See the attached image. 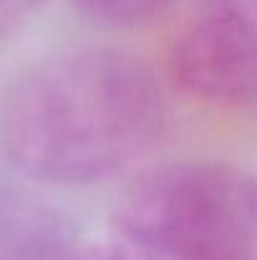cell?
I'll return each mask as SVG.
<instances>
[{
    "label": "cell",
    "mask_w": 257,
    "mask_h": 260,
    "mask_svg": "<svg viewBox=\"0 0 257 260\" xmlns=\"http://www.w3.org/2000/svg\"><path fill=\"white\" fill-rule=\"evenodd\" d=\"M167 129L152 69L116 48L66 51L25 69L0 96V149L48 184L101 182L146 157Z\"/></svg>",
    "instance_id": "cell-1"
},
{
    "label": "cell",
    "mask_w": 257,
    "mask_h": 260,
    "mask_svg": "<svg viewBox=\"0 0 257 260\" xmlns=\"http://www.w3.org/2000/svg\"><path fill=\"white\" fill-rule=\"evenodd\" d=\"M114 235L141 260H252L257 174L222 162L149 170L124 192Z\"/></svg>",
    "instance_id": "cell-2"
},
{
    "label": "cell",
    "mask_w": 257,
    "mask_h": 260,
    "mask_svg": "<svg viewBox=\"0 0 257 260\" xmlns=\"http://www.w3.org/2000/svg\"><path fill=\"white\" fill-rule=\"evenodd\" d=\"M171 84L209 106L257 101V20L207 10L192 20L169 51Z\"/></svg>",
    "instance_id": "cell-3"
},
{
    "label": "cell",
    "mask_w": 257,
    "mask_h": 260,
    "mask_svg": "<svg viewBox=\"0 0 257 260\" xmlns=\"http://www.w3.org/2000/svg\"><path fill=\"white\" fill-rule=\"evenodd\" d=\"M84 238L51 205L0 194V260H74Z\"/></svg>",
    "instance_id": "cell-4"
},
{
    "label": "cell",
    "mask_w": 257,
    "mask_h": 260,
    "mask_svg": "<svg viewBox=\"0 0 257 260\" xmlns=\"http://www.w3.org/2000/svg\"><path fill=\"white\" fill-rule=\"evenodd\" d=\"M79 10L106 25H139L154 18L167 0H74Z\"/></svg>",
    "instance_id": "cell-5"
},
{
    "label": "cell",
    "mask_w": 257,
    "mask_h": 260,
    "mask_svg": "<svg viewBox=\"0 0 257 260\" xmlns=\"http://www.w3.org/2000/svg\"><path fill=\"white\" fill-rule=\"evenodd\" d=\"M46 5V0H0V41L20 33Z\"/></svg>",
    "instance_id": "cell-6"
},
{
    "label": "cell",
    "mask_w": 257,
    "mask_h": 260,
    "mask_svg": "<svg viewBox=\"0 0 257 260\" xmlns=\"http://www.w3.org/2000/svg\"><path fill=\"white\" fill-rule=\"evenodd\" d=\"M74 260H141L129 245H124L116 235L108 240H84Z\"/></svg>",
    "instance_id": "cell-7"
},
{
    "label": "cell",
    "mask_w": 257,
    "mask_h": 260,
    "mask_svg": "<svg viewBox=\"0 0 257 260\" xmlns=\"http://www.w3.org/2000/svg\"><path fill=\"white\" fill-rule=\"evenodd\" d=\"M207 10H227L257 20V0H202Z\"/></svg>",
    "instance_id": "cell-8"
}]
</instances>
